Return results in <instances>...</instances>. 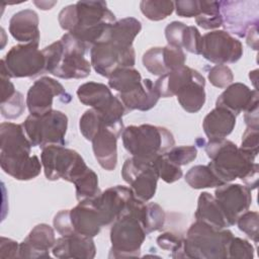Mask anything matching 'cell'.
<instances>
[{"label": "cell", "mask_w": 259, "mask_h": 259, "mask_svg": "<svg viewBox=\"0 0 259 259\" xmlns=\"http://www.w3.org/2000/svg\"><path fill=\"white\" fill-rule=\"evenodd\" d=\"M143 65L144 67L155 76H163L168 73L165 65L163 47H155L149 49L143 55Z\"/></svg>", "instance_id": "37"}, {"label": "cell", "mask_w": 259, "mask_h": 259, "mask_svg": "<svg viewBox=\"0 0 259 259\" xmlns=\"http://www.w3.org/2000/svg\"><path fill=\"white\" fill-rule=\"evenodd\" d=\"M38 15L31 9L20 10L9 20V32L16 40L23 44H39Z\"/></svg>", "instance_id": "24"}, {"label": "cell", "mask_w": 259, "mask_h": 259, "mask_svg": "<svg viewBox=\"0 0 259 259\" xmlns=\"http://www.w3.org/2000/svg\"><path fill=\"white\" fill-rule=\"evenodd\" d=\"M258 97L257 90H251L247 85L240 82L232 83L219 95L215 106L224 107L237 116L257 103Z\"/></svg>", "instance_id": "23"}, {"label": "cell", "mask_w": 259, "mask_h": 259, "mask_svg": "<svg viewBox=\"0 0 259 259\" xmlns=\"http://www.w3.org/2000/svg\"><path fill=\"white\" fill-rule=\"evenodd\" d=\"M204 149L210 159L207 166L224 184L240 178L251 190L257 187L259 165L255 157L226 139L208 141Z\"/></svg>", "instance_id": "2"}, {"label": "cell", "mask_w": 259, "mask_h": 259, "mask_svg": "<svg viewBox=\"0 0 259 259\" xmlns=\"http://www.w3.org/2000/svg\"><path fill=\"white\" fill-rule=\"evenodd\" d=\"M154 166L156 167L158 174H159V178H161L163 181H165L166 183H173L178 181L183 173L181 170L180 166H177L175 164H173L172 162H170L165 156L164 154L159 156L155 161H154Z\"/></svg>", "instance_id": "39"}, {"label": "cell", "mask_w": 259, "mask_h": 259, "mask_svg": "<svg viewBox=\"0 0 259 259\" xmlns=\"http://www.w3.org/2000/svg\"><path fill=\"white\" fill-rule=\"evenodd\" d=\"M52 253L61 259H92L95 257L96 247L91 237L75 234L57 239Z\"/></svg>", "instance_id": "22"}, {"label": "cell", "mask_w": 259, "mask_h": 259, "mask_svg": "<svg viewBox=\"0 0 259 259\" xmlns=\"http://www.w3.org/2000/svg\"><path fill=\"white\" fill-rule=\"evenodd\" d=\"M55 243L54 229L47 224L36 225L19 244L18 258H50Z\"/></svg>", "instance_id": "21"}, {"label": "cell", "mask_w": 259, "mask_h": 259, "mask_svg": "<svg viewBox=\"0 0 259 259\" xmlns=\"http://www.w3.org/2000/svg\"><path fill=\"white\" fill-rule=\"evenodd\" d=\"M233 233L228 229H217L195 221L184 238L181 258L226 259Z\"/></svg>", "instance_id": "8"}, {"label": "cell", "mask_w": 259, "mask_h": 259, "mask_svg": "<svg viewBox=\"0 0 259 259\" xmlns=\"http://www.w3.org/2000/svg\"><path fill=\"white\" fill-rule=\"evenodd\" d=\"M211 85L218 88H227L234 81V75L232 70L226 65L213 66L207 76Z\"/></svg>", "instance_id": "44"}, {"label": "cell", "mask_w": 259, "mask_h": 259, "mask_svg": "<svg viewBox=\"0 0 259 259\" xmlns=\"http://www.w3.org/2000/svg\"><path fill=\"white\" fill-rule=\"evenodd\" d=\"M185 181L193 189L212 188L224 184L207 165L191 167L185 174Z\"/></svg>", "instance_id": "32"}, {"label": "cell", "mask_w": 259, "mask_h": 259, "mask_svg": "<svg viewBox=\"0 0 259 259\" xmlns=\"http://www.w3.org/2000/svg\"><path fill=\"white\" fill-rule=\"evenodd\" d=\"M140 9L148 19L160 21L172 14L175 6L173 1L168 0H143Z\"/></svg>", "instance_id": "36"}, {"label": "cell", "mask_w": 259, "mask_h": 259, "mask_svg": "<svg viewBox=\"0 0 259 259\" xmlns=\"http://www.w3.org/2000/svg\"><path fill=\"white\" fill-rule=\"evenodd\" d=\"M69 217L74 235L78 234L93 238L99 234L103 227L94 198L79 201L75 207L69 209Z\"/></svg>", "instance_id": "20"}, {"label": "cell", "mask_w": 259, "mask_h": 259, "mask_svg": "<svg viewBox=\"0 0 259 259\" xmlns=\"http://www.w3.org/2000/svg\"><path fill=\"white\" fill-rule=\"evenodd\" d=\"M236 224L240 231L245 233L248 238H250L253 242L258 243L259 241V214L257 211L247 210L242 213Z\"/></svg>", "instance_id": "40"}, {"label": "cell", "mask_w": 259, "mask_h": 259, "mask_svg": "<svg viewBox=\"0 0 259 259\" xmlns=\"http://www.w3.org/2000/svg\"><path fill=\"white\" fill-rule=\"evenodd\" d=\"M122 123L121 121H113L109 119L106 115L101 113L100 111L90 108L86 110L82 116L80 117L79 121V128L83 137L90 141L93 139L94 135L97 133V131L102 127L103 125H110V124H118Z\"/></svg>", "instance_id": "31"}, {"label": "cell", "mask_w": 259, "mask_h": 259, "mask_svg": "<svg viewBox=\"0 0 259 259\" xmlns=\"http://www.w3.org/2000/svg\"><path fill=\"white\" fill-rule=\"evenodd\" d=\"M144 204V201L135 197L127 209L111 224L109 258L140 256L147 236L141 221Z\"/></svg>", "instance_id": "6"}, {"label": "cell", "mask_w": 259, "mask_h": 259, "mask_svg": "<svg viewBox=\"0 0 259 259\" xmlns=\"http://www.w3.org/2000/svg\"><path fill=\"white\" fill-rule=\"evenodd\" d=\"M245 37H246L247 45L251 47V49H253L254 51H257L258 50V25L250 27Z\"/></svg>", "instance_id": "52"}, {"label": "cell", "mask_w": 259, "mask_h": 259, "mask_svg": "<svg viewBox=\"0 0 259 259\" xmlns=\"http://www.w3.org/2000/svg\"><path fill=\"white\" fill-rule=\"evenodd\" d=\"M55 230L61 236H71L74 235L71 227L70 217H69V209L60 210L54 218L53 221Z\"/></svg>", "instance_id": "49"}, {"label": "cell", "mask_w": 259, "mask_h": 259, "mask_svg": "<svg viewBox=\"0 0 259 259\" xmlns=\"http://www.w3.org/2000/svg\"><path fill=\"white\" fill-rule=\"evenodd\" d=\"M257 72H258V70H254V71L250 72V74H249V77H250L251 81H253L255 90H257V84H256V82H257Z\"/></svg>", "instance_id": "53"}, {"label": "cell", "mask_w": 259, "mask_h": 259, "mask_svg": "<svg viewBox=\"0 0 259 259\" xmlns=\"http://www.w3.org/2000/svg\"><path fill=\"white\" fill-rule=\"evenodd\" d=\"M223 25L239 37H245L248 29L259 24V2L220 1Z\"/></svg>", "instance_id": "15"}, {"label": "cell", "mask_w": 259, "mask_h": 259, "mask_svg": "<svg viewBox=\"0 0 259 259\" xmlns=\"http://www.w3.org/2000/svg\"><path fill=\"white\" fill-rule=\"evenodd\" d=\"M175 11L181 17H196L200 13L199 0H179L174 2Z\"/></svg>", "instance_id": "48"}, {"label": "cell", "mask_w": 259, "mask_h": 259, "mask_svg": "<svg viewBox=\"0 0 259 259\" xmlns=\"http://www.w3.org/2000/svg\"><path fill=\"white\" fill-rule=\"evenodd\" d=\"M259 102L251 105L244 111V120L247 127L259 128V116H258Z\"/></svg>", "instance_id": "51"}, {"label": "cell", "mask_w": 259, "mask_h": 259, "mask_svg": "<svg viewBox=\"0 0 259 259\" xmlns=\"http://www.w3.org/2000/svg\"><path fill=\"white\" fill-rule=\"evenodd\" d=\"M77 96L81 103L100 111L113 121H121L122 116L127 113L121 100L103 83H84L78 87Z\"/></svg>", "instance_id": "12"}, {"label": "cell", "mask_w": 259, "mask_h": 259, "mask_svg": "<svg viewBox=\"0 0 259 259\" xmlns=\"http://www.w3.org/2000/svg\"><path fill=\"white\" fill-rule=\"evenodd\" d=\"M60 26L81 41L88 50L105 28L116 21L104 1H78L64 7L58 16Z\"/></svg>", "instance_id": "4"}, {"label": "cell", "mask_w": 259, "mask_h": 259, "mask_svg": "<svg viewBox=\"0 0 259 259\" xmlns=\"http://www.w3.org/2000/svg\"><path fill=\"white\" fill-rule=\"evenodd\" d=\"M236 125V115L230 110L215 106L202 121V128L209 141L222 140L228 137Z\"/></svg>", "instance_id": "25"}, {"label": "cell", "mask_w": 259, "mask_h": 259, "mask_svg": "<svg viewBox=\"0 0 259 259\" xmlns=\"http://www.w3.org/2000/svg\"><path fill=\"white\" fill-rule=\"evenodd\" d=\"M164 156L173 164L177 166H184L195 160L197 156V149L195 146H179L173 147Z\"/></svg>", "instance_id": "42"}, {"label": "cell", "mask_w": 259, "mask_h": 259, "mask_svg": "<svg viewBox=\"0 0 259 259\" xmlns=\"http://www.w3.org/2000/svg\"><path fill=\"white\" fill-rule=\"evenodd\" d=\"M141 29L142 23L135 17L109 24L90 49V63L94 71L109 78L118 69L133 68L136 63L133 42Z\"/></svg>", "instance_id": "1"}, {"label": "cell", "mask_w": 259, "mask_h": 259, "mask_svg": "<svg viewBox=\"0 0 259 259\" xmlns=\"http://www.w3.org/2000/svg\"><path fill=\"white\" fill-rule=\"evenodd\" d=\"M195 22L203 29H214L223 25L220 1H200V13Z\"/></svg>", "instance_id": "34"}, {"label": "cell", "mask_w": 259, "mask_h": 259, "mask_svg": "<svg viewBox=\"0 0 259 259\" xmlns=\"http://www.w3.org/2000/svg\"><path fill=\"white\" fill-rule=\"evenodd\" d=\"M196 221L203 222L217 229H227L229 225L224 212L213 195L208 192L200 193L194 213Z\"/></svg>", "instance_id": "28"}, {"label": "cell", "mask_w": 259, "mask_h": 259, "mask_svg": "<svg viewBox=\"0 0 259 259\" xmlns=\"http://www.w3.org/2000/svg\"><path fill=\"white\" fill-rule=\"evenodd\" d=\"M199 75L200 73L198 71L184 65L181 68L160 76L154 85L160 97H172L176 96V94L184 86L197 78Z\"/></svg>", "instance_id": "27"}, {"label": "cell", "mask_w": 259, "mask_h": 259, "mask_svg": "<svg viewBox=\"0 0 259 259\" xmlns=\"http://www.w3.org/2000/svg\"><path fill=\"white\" fill-rule=\"evenodd\" d=\"M186 26L187 25L181 21L170 22L165 27V36L168 45L182 49V38Z\"/></svg>", "instance_id": "46"}, {"label": "cell", "mask_w": 259, "mask_h": 259, "mask_svg": "<svg viewBox=\"0 0 259 259\" xmlns=\"http://www.w3.org/2000/svg\"><path fill=\"white\" fill-rule=\"evenodd\" d=\"M89 50L69 32L42 50L46 73L62 79H83L90 75L91 63L85 58Z\"/></svg>", "instance_id": "5"}, {"label": "cell", "mask_w": 259, "mask_h": 259, "mask_svg": "<svg viewBox=\"0 0 259 259\" xmlns=\"http://www.w3.org/2000/svg\"><path fill=\"white\" fill-rule=\"evenodd\" d=\"M201 38L199 30L195 26H186L183 38H182V50H186L188 53L194 55H200L201 48Z\"/></svg>", "instance_id": "45"}, {"label": "cell", "mask_w": 259, "mask_h": 259, "mask_svg": "<svg viewBox=\"0 0 259 259\" xmlns=\"http://www.w3.org/2000/svg\"><path fill=\"white\" fill-rule=\"evenodd\" d=\"M156 242L161 249L166 251H171L172 252L171 256L173 258H181L184 237L181 236L180 234L166 232L161 234L157 238Z\"/></svg>", "instance_id": "41"}, {"label": "cell", "mask_w": 259, "mask_h": 259, "mask_svg": "<svg viewBox=\"0 0 259 259\" xmlns=\"http://www.w3.org/2000/svg\"><path fill=\"white\" fill-rule=\"evenodd\" d=\"M229 227L236 224L238 218L247 211L252 202L251 189L239 183H225L214 191Z\"/></svg>", "instance_id": "16"}, {"label": "cell", "mask_w": 259, "mask_h": 259, "mask_svg": "<svg viewBox=\"0 0 259 259\" xmlns=\"http://www.w3.org/2000/svg\"><path fill=\"white\" fill-rule=\"evenodd\" d=\"M204 86L205 79L200 74L176 94L179 104L185 111L195 113L202 108L205 103Z\"/></svg>", "instance_id": "29"}, {"label": "cell", "mask_w": 259, "mask_h": 259, "mask_svg": "<svg viewBox=\"0 0 259 259\" xmlns=\"http://www.w3.org/2000/svg\"><path fill=\"white\" fill-rule=\"evenodd\" d=\"M135 197L133 190L123 185L109 187L95 197L94 201L100 212L103 227L111 225L121 215Z\"/></svg>", "instance_id": "18"}, {"label": "cell", "mask_w": 259, "mask_h": 259, "mask_svg": "<svg viewBox=\"0 0 259 259\" xmlns=\"http://www.w3.org/2000/svg\"><path fill=\"white\" fill-rule=\"evenodd\" d=\"M200 55L217 65L234 64L243 56L242 42L226 30H213L202 35Z\"/></svg>", "instance_id": "13"}, {"label": "cell", "mask_w": 259, "mask_h": 259, "mask_svg": "<svg viewBox=\"0 0 259 259\" xmlns=\"http://www.w3.org/2000/svg\"><path fill=\"white\" fill-rule=\"evenodd\" d=\"M0 257L16 258L19 257V245L14 240L1 237L0 239Z\"/></svg>", "instance_id": "50"}, {"label": "cell", "mask_w": 259, "mask_h": 259, "mask_svg": "<svg viewBox=\"0 0 259 259\" xmlns=\"http://www.w3.org/2000/svg\"><path fill=\"white\" fill-rule=\"evenodd\" d=\"M73 184L76 188V198L78 201L93 199L101 193V190L98 187V176L89 167L73 182Z\"/></svg>", "instance_id": "33"}, {"label": "cell", "mask_w": 259, "mask_h": 259, "mask_svg": "<svg viewBox=\"0 0 259 259\" xmlns=\"http://www.w3.org/2000/svg\"><path fill=\"white\" fill-rule=\"evenodd\" d=\"M31 147L22 124H0V165L6 174L20 181L39 175L42 165L37 156L30 155Z\"/></svg>", "instance_id": "3"}, {"label": "cell", "mask_w": 259, "mask_h": 259, "mask_svg": "<svg viewBox=\"0 0 259 259\" xmlns=\"http://www.w3.org/2000/svg\"><path fill=\"white\" fill-rule=\"evenodd\" d=\"M254 247L247 240L233 237L228 246L229 259H252L254 257Z\"/></svg>", "instance_id": "43"}, {"label": "cell", "mask_w": 259, "mask_h": 259, "mask_svg": "<svg viewBox=\"0 0 259 259\" xmlns=\"http://www.w3.org/2000/svg\"><path fill=\"white\" fill-rule=\"evenodd\" d=\"M0 63L10 78H34L46 73V59L38 44L13 46Z\"/></svg>", "instance_id": "11"}, {"label": "cell", "mask_w": 259, "mask_h": 259, "mask_svg": "<svg viewBox=\"0 0 259 259\" xmlns=\"http://www.w3.org/2000/svg\"><path fill=\"white\" fill-rule=\"evenodd\" d=\"M121 138L124 149L132 157L145 162H154L175 146L169 130L148 123L124 127Z\"/></svg>", "instance_id": "7"}, {"label": "cell", "mask_w": 259, "mask_h": 259, "mask_svg": "<svg viewBox=\"0 0 259 259\" xmlns=\"http://www.w3.org/2000/svg\"><path fill=\"white\" fill-rule=\"evenodd\" d=\"M142 76L134 67L121 68L113 72L108 78V86L117 91L118 94H125L142 84Z\"/></svg>", "instance_id": "30"}, {"label": "cell", "mask_w": 259, "mask_h": 259, "mask_svg": "<svg viewBox=\"0 0 259 259\" xmlns=\"http://www.w3.org/2000/svg\"><path fill=\"white\" fill-rule=\"evenodd\" d=\"M22 125L32 147L44 149L52 145L66 144L68 117L60 110L52 109L44 114H29Z\"/></svg>", "instance_id": "9"}, {"label": "cell", "mask_w": 259, "mask_h": 259, "mask_svg": "<svg viewBox=\"0 0 259 259\" xmlns=\"http://www.w3.org/2000/svg\"><path fill=\"white\" fill-rule=\"evenodd\" d=\"M124 130L123 122L103 125L94 135L92 150L98 164L106 171H112L117 164V140Z\"/></svg>", "instance_id": "17"}, {"label": "cell", "mask_w": 259, "mask_h": 259, "mask_svg": "<svg viewBox=\"0 0 259 259\" xmlns=\"http://www.w3.org/2000/svg\"><path fill=\"white\" fill-rule=\"evenodd\" d=\"M25 105L23 95L16 90L10 97L1 101L0 111L4 118L15 119L23 113Z\"/></svg>", "instance_id": "38"}, {"label": "cell", "mask_w": 259, "mask_h": 259, "mask_svg": "<svg viewBox=\"0 0 259 259\" xmlns=\"http://www.w3.org/2000/svg\"><path fill=\"white\" fill-rule=\"evenodd\" d=\"M141 221L147 235H149L153 232L160 231L164 227L166 221V213L158 203L145 202Z\"/></svg>", "instance_id": "35"}, {"label": "cell", "mask_w": 259, "mask_h": 259, "mask_svg": "<svg viewBox=\"0 0 259 259\" xmlns=\"http://www.w3.org/2000/svg\"><path fill=\"white\" fill-rule=\"evenodd\" d=\"M71 97L63 85L51 77H41L29 87L26 95V106L30 114H44L52 110L54 97Z\"/></svg>", "instance_id": "19"}, {"label": "cell", "mask_w": 259, "mask_h": 259, "mask_svg": "<svg viewBox=\"0 0 259 259\" xmlns=\"http://www.w3.org/2000/svg\"><path fill=\"white\" fill-rule=\"evenodd\" d=\"M121 176L138 199L147 202L154 197L159 179L154 162L128 158L122 165Z\"/></svg>", "instance_id": "14"}, {"label": "cell", "mask_w": 259, "mask_h": 259, "mask_svg": "<svg viewBox=\"0 0 259 259\" xmlns=\"http://www.w3.org/2000/svg\"><path fill=\"white\" fill-rule=\"evenodd\" d=\"M40 162L46 178L50 181L63 179L73 183L88 169L78 152L61 145H52L41 149Z\"/></svg>", "instance_id": "10"}, {"label": "cell", "mask_w": 259, "mask_h": 259, "mask_svg": "<svg viewBox=\"0 0 259 259\" xmlns=\"http://www.w3.org/2000/svg\"><path fill=\"white\" fill-rule=\"evenodd\" d=\"M258 146H259V128L247 127L243 134L240 148L246 153L256 158L258 155Z\"/></svg>", "instance_id": "47"}, {"label": "cell", "mask_w": 259, "mask_h": 259, "mask_svg": "<svg viewBox=\"0 0 259 259\" xmlns=\"http://www.w3.org/2000/svg\"><path fill=\"white\" fill-rule=\"evenodd\" d=\"M117 97L121 100L128 112L132 110L147 111L152 109L159 101L160 95L153 81L146 78L143 79L142 84L135 90L125 94H118Z\"/></svg>", "instance_id": "26"}]
</instances>
